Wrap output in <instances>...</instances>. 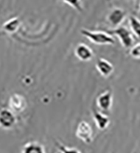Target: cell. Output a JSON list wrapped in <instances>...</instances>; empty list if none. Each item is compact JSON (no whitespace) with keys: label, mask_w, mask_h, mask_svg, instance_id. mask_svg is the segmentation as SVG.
<instances>
[{"label":"cell","mask_w":140,"mask_h":153,"mask_svg":"<svg viewBox=\"0 0 140 153\" xmlns=\"http://www.w3.org/2000/svg\"><path fill=\"white\" fill-rule=\"evenodd\" d=\"M81 35L97 45H113L115 40L107 32L102 31H91L88 29H81Z\"/></svg>","instance_id":"6da1fadb"},{"label":"cell","mask_w":140,"mask_h":153,"mask_svg":"<svg viewBox=\"0 0 140 153\" xmlns=\"http://www.w3.org/2000/svg\"><path fill=\"white\" fill-rule=\"evenodd\" d=\"M111 36L114 35L118 37V39L121 43V45L126 49H131L133 44V36L131 30H129L127 27L120 26L116 29H112L107 32Z\"/></svg>","instance_id":"7a4b0ae2"},{"label":"cell","mask_w":140,"mask_h":153,"mask_svg":"<svg viewBox=\"0 0 140 153\" xmlns=\"http://www.w3.org/2000/svg\"><path fill=\"white\" fill-rule=\"evenodd\" d=\"M127 16V12L120 7L112 8L106 16V22L112 29H116L121 26Z\"/></svg>","instance_id":"3957f363"},{"label":"cell","mask_w":140,"mask_h":153,"mask_svg":"<svg viewBox=\"0 0 140 153\" xmlns=\"http://www.w3.org/2000/svg\"><path fill=\"white\" fill-rule=\"evenodd\" d=\"M17 123L15 113L10 108L0 109V127L3 129H12Z\"/></svg>","instance_id":"277c9868"},{"label":"cell","mask_w":140,"mask_h":153,"mask_svg":"<svg viewBox=\"0 0 140 153\" xmlns=\"http://www.w3.org/2000/svg\"><path fill=\"white\" fill-rule=\"evenodd\" d=\"M76 137L85 143H91L93 142V128L91 124L85 121H82L78 123L75 131Z\"/></svg>","instance_id":"5b68a950"},{"label":"cell","mask_w":140,"mask_h":153,"mask_svg":"<svg viewBox=\"0 0 140 153\" xmlns=\"http://www.w3.org/2000/svg\"><path fill=\"white\" fill-rule=\"evenodd\" d=\"M27 107V100L20 94H13L9 99V108L14 113H21Z\"/></svg>","instance_id":"8992f818"},{"label":"cell","mask_w":140,"mask_h":153,"mask_svg":"<svg viewBox=\"0 0 140 153\" xmlns=\"http://www.w3.org/2000/svg\"><path fill=\"white\" fill-rule=\"evenodd\" d=\"M74 55L81 61H90L94 57V52L85 43H78L74 48Z\"/></svg>","instance_id":"52a82bcc"},{"label":"cell","mask_w":140,"mask_h":153,"mask_svg":"<svg viewBox=\"0 0 140 153\" xmlns=\"http://www.w3.org/2000/svg\"><path fill=\"white\" fill-rule=\"evenodd\" d=\"M96 104L102 111H110L113 106V94L111 91L107 90L101 93L96 99Z\"/></svg>","instance_id":"ba28073f"},{"label":"cell","mask_w":140,"mask_h":153,"mask_svg":"<svg viewBox=\"0 0 140 153\" xmlns=\"http://www.w3.org/2000/svg\"><path fill=\"white\" fill-rule=\"evenodd\" d=\"M95 68L98 71V73L102 76H104V78L110 76L113 74V72L114 70L113 65L111 63L109 60L102 59V57H100V59H98L97 61H96Z\"/></svg>","instance_id":"9c48e42d"},{"label":"cell","mask_w":140,"mask_h":153,"mask_svg":"<svg viewBox=\"0 0 140 153\" xmlns=\"http://www.w3.org/2000/svg\"><path fill=\"white\" fill-rule=\"evenodd\" d=\"M93 119L95 123V126L99 130H105L109 126L111 123L110 118L102 112H99L97 110L93 111Z\"/></svg>","instance_id":"30bf717a"},{"label":"cell","mask_w":140,"mask_h":153,"mask_svg":"<svg viewBox=\"0 0 140 153\" xmlns=\"http://www.w3.org/2000/svg\"><path fill=\"white\" fill-rule=\"evenodd\" d=\"M21 153H46L45 146L36 141H31L23 146Z\"/></svg>","instance_id":"8fae6325"},{"label":"cell","mask_w":140,"mask_h":153,"mask_svg":"<svg viewBox=\"0 0 140 153\" xmlns=\"http://www.w3.org/2000/svg\"><path fill=\"white\" fill-rule=\"evenodd\" d=\"M20 18L18 16H14L10 18L9 20H7L6 22L3 23L2 25V30L7 33H13L14 32L17 31V29L20 26Z\"/></svg>","instance_id":"7c38bea8"},{"label":"cell","mask_w":140,"mask_h":153,"mask_svg":"<svg viewBox=\"0 0 140 153\" xmlns=\"http://www.w3.org/2000/svg\"><path fill=\"white\" fill-rule=\"evenodd\" d=\"M129 26L132 33L136 37L140 38V18L136 16H130L129 18Z\"/></svg>","instance_id":"4fadbf2b"},{"label":"cell","mask_w":140,"mask_h":153,"mask_svg":"<svg viewBox=\"0 0 140 153\" xmlns=\"http://www.w3.org/2000/svg\"><path fill=\"white\" fill-rule=\"evenodd\" d=\"M55 146H57V148L60 150L61 153H82L80 150H78L75 147H68L64 145H62L61 143H59L58 141H55Z\"/></svg>","instance_id":"5bb4252c"},{"label":"cell","mask_w":140,"mask_h":153,"mask_svg":"<svg viewBox=\"0 0 140 153\" xmlns=\"http://www.w3.org/2000/svg\"><path fill=\"white\" fill-rule=\"evenodd\" d=\"M64 3L70 5L72 8H74L77 12L82 13L84 11L83 4H82V0H62Z\"/></svg>","instance_id":"9a60e30c"},{"label":"cell","mask_w":140,"mask_h":153,"mask_svg":"<svg viewBox=\"0 0 140 153\" xmlns=\"http://www.w3.org/2000/svg\"><path fill=\"white\" fill-rule=\"evenodd\" d=\"M130 56L136 59H140V42L133 45V47L130 49Z\"/></svg>","instance_id":"2e32d148"},{"label":"cell","mask_w":140,"mask_h":153,"mask_svg":"<svg viewBox=\"0 0 140 153\" xmlns=\"http://www.w3.org/2000/svg\"><path fill=\"white\" fill-rule=\"evenodd\" d=\"M119 1H124V2H132V1H134V0H119Z\"/></svg>","instance_id":"e0dca14e"},{"label":"cell","mask_w":140,"mask_h":153,"mask_svg":"<svg viewBox=\"0 0 140 153\" xmlns=\"http://www.w3.org/2000/svg\"><path fill=\"white\" fill-rule=\"evenodd\" d=\"M138 14H139V16H140V2H139V7H138Z\"/></svg>","instance_id":"ac0fdd59"},{"label":"cell","mask_w":140,"mask_h":153,"mask_svg":"<svg viewBox=\"0 0 140 153\" xmlns=\"http://www.w3.org/2000/svg\"><path fill=\"white\" fill-rule=\"evenodd\" d=\"M107 1H111V0H107Z\"/></svg>","instance_id":"d6986e66"}]
</instances>
